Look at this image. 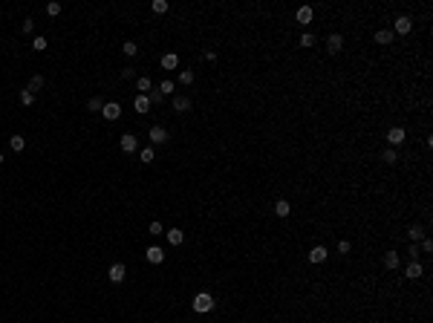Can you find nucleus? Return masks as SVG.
Segmentation results:
<instances>
[{
	"label": "nucleus",
	"instance_id": "nucleus-1",
	"mask_svg": "<svg viewBox=\"0 0 433 323\" xmlns=\"http://www.w3.org/2000/svg\"><path fill=\"white\" fill-rule=\"evenodd\" d=\"M216 309V300L211 291H196L194 294V300H191V312L194 315H208V312H214Z\"/></svg>",
	"mask_w": 433,
	"mask_h": 323
},
{
	"label": "nucleus",
	"instance_id": "nucleus-2",
	"mask_svg": "<svg viewBox=\"0 0 433 323\" xmlns=\"http://www.w3.org/2000/svg\"><path fill=\"white\" fill-rule=\"evenodd\" d=\"M413 23H416V18H413L410 12H399V15L393 18V26H390V29H393L396 38H410V35H413Z\"/></svg>",
	"mask_w": 433,
	"mask_h": 323
},
{
	"label": "nucleus",
	"instance_id": "nucleus-3",
	"mask_svg": "<svg viewBox=\"0 0 433 323\" xmlns=\"http://www.w3.org/2000/svg\"><path fill=\"white\" fill-rule=\"evenodd\" d=\"M384 141H387V147H393V150L404 147V144H407V127H404V124H393V127H387Z\"/></svg>",
	"mask_w": 433,
	"mask_h": 323
},
{
	"label": "nucleus",
	"instance_id": "nucleus-4",
	"mask_svg": "<svg viewBox=\"0 0 433 323\" xmlns=\"http://www.w3.org/2000/svg\"><path fill=\"white\" fill-rule=\"evenodd\" d=\"M344 46H346V35L338 32V29H332V32L324 38V49H326V55H341Z\"/></svg>",
	"mask_w": 433,
	"mask_h": 323
},
{
	"label": "nucleus",
	"instance_id": "nucleus-5",
	"mask_svg": "<svg viewBox=\"0 0 433 323\" xmlns=\"http://www.w3.org/2000/svg\"><path fill=\"white\" fill-rule=\"evenodd\" d=\"M370 40H372V46H378V49H390L399 38L393 35V29L390 26H381V29H375V32L370 35Z\"/></svg>",
	"mask_w": 433,
	"mask_h": 323
},
{
	"label": "nucleus",
	"instance_id": "nucleus-6",
	"mask_svg": "<svg viewBox=\"0 0 433 323\" xmlns=\"http://www.w3.org/2000/svg\"><path fill=\"white\" fill-rule=\"evenodd\" d=\"M381 268H384L387 274H396V271L402 268V254H399V248H387V251H381Z\"/></svg>",
	"mask_w": 433,
	"mask_h": 323
},
{
	"label": "nucleus",
	"instance_id": "nucleus-7",
	"mask_svg": "<svg viewBox=\"0 0 433 323\" xmlns=\"http://www.w3.org/2000/svg\"><path fill=\"white\" fill-rule=\"evenodd\" d=\"M292 20H295V26H301V29H309L312 20H315V9H312L309 3H303L301 9H295V12H292Z\"/></svg>",
	"mask_w": 433,
	"mask_h": 323
},
{
	"label": "nucleus",
	"instance_id": "nucleus-8",
	"mask_svg": "<svg viewBox=\"0 0 433 323\" xmlns=\"http://www.w3.org/2000/svg\"><path fill=\"white\" fill-rule=\"evenodd\" d=\"M326 260H329V245L326 242H318V245H312L306 251V262L309 265H324Z\"/></svg>",
	"mask_w": 433,
	"mask_h": 323
},
{
	"label": "nucleus",
	"instance_id": "nucleus-9",
	"mask_svg": "<svg viewBox=\"0 0 433 323\" xmlns=\"http://www.w3.org/2000/svg\"><path fill=\"white\" fill-rule=\"evenodd\" d=\"M425 274H428V271H425V265H422L419 260H410V262L404 265V280H407V283H419V280H425Z\"/></svg>",
	"mask_w": 433,
	"mask_h": 323
},
{
	"label": "nucleus",
	"instance_id": "nucleus-10",
	"mask_svg": "<svg viewBox=\"0 0 433 323\" xmlns=\"http://www.w3.org/2000/svg\"><path fill=\"white\" fill-rule=\"evenodd\" d=\"M378 162H381L384 167H399V164H402V153L393 150V147H381V150H378Z\"/></svg>",
	"mask_w": 433,
	"mask_h": 323
},
{
	"label": "nucleus",
	"instance_id": "nucleus-11",
	"mask_svg": "<svg viewBox=\"0 0 433 323\" xmlns=\"http://www.w3.org/2000/svg\"><path fill=\"white\" fill-rule=\"evenodd\" d=\"M404 237H407V242H422V240L428 237V222H413V225H407Z\"/></svg>",
	"mask_w": 433,
	"mask_h": 323
},
{
	"label": "nucleus",
	"instance_id": "nucleus-12",
	"mask_svg": "<svg viewBox=\"0 0 433 323\" xmlns=\"http://www.w3.org/2000/svg\"><path fill=\"white\" fill-rule=\"evenodd\" d=\"M272 214H275L278 220H289V217H292V202H289L286 196H278V199L272 202Z\"/></svg>",
	"mask_w": 433,
	"mask_h": 323
},
{
	"label": "nucleus",
	"instance_id": "nucleus-13",
	"mask_svg": "<svg viewBox=\"0 0 433 323\" xmlns=\"http://www.w3.org/2000/svg\"><path fill=\"white\" fill-rule=\"evenodd\" d=\"M101 119H104V121H119V119H122V104H119V101H104Z\"/></svg>",
	"mask_w": 433,
	"mask_h": 323
},
{
	"label": "nucleus",
	"instance_id": "nucleus-14",
	"mask_svg": "<svg viewBox=\"0 0 433 323\" xmlns=\"http://www.w3.org/2000/svg\"><path fill=\"white\" fill-rule=\"evenodd\" d=\"M107 280H110L113 286L124 283V280H127V265H124V262H113V265L107 268Z\"/></svg>",
	"mask_w": 433,
	"mask_h": 323
},
{
	"label": "nucleus",
	"instance_id": "nucleus-15",
	"mask_svg": "<svg viewBox=\"0 0 433 323\" xmlns=\"http://www.w3.org/2000/svg\"><path fill=\"white\" fill-rule=\"evenodd\" d=\"M318 46V35L309 32V29H303V32L298 35V49H303V52H312Z\"/></svg>",
	"mask_w": 433,
	"mask_h": 323
},
{
	"label": "nucleus",
	"instance_id": "nucleus-16",
	"mask_svg": "<svg viewBox=\"0 0 433 323\" xmlns=\"http://www.w3.org/2000/svg\"><path fill=\"white\" fill-rule=\"evenodd\" d=\"M119 147H122L124 153H136V150H139V139H136L133 133H122V136H119Z\"/></svg>",
	"mask_w": 433,
	"mask_h": 323
},
{
	"label": "nucleus",
	"instance_id": "nucleus-17",
	"mask_svg": "<svg viewBox=\"0 0 433 323\" xmlns=\"http://www.w3.org/2000/svg\"><path fill=\"white\" fill-rule=\"evenodd\" d=\"M148 139H151V144L156 147V144H165L171 136H168V130L162 127V124H153V127L148 130Z\"/></svg>",
	"mask_w": 433,
	"mask_h": 323
},
{
	"label": "nucleus",
	"instance_id": "nucleus-18",
	"mask_svg": "<svg viewBox=\"0 0 433 323\" xmlns=\"http://www.w3.org/2000/svg\"><path fill=\"white\" fill-rule=\"evenodd\" d=\"M165 240H168V245L179 248V245L185 242V231H182V228H168V231H165Z\"/></svg>",
	"mask_w": 433,
	"mask_h": 323
},
{
	"label": "nucleus",
	"instance_id": "nucleus-19",
	"mask_svg": "<svg viewBox=\"0 0 433 323\" xmlns=\"http://www.w3.org/2000/svg\"><path fill=\"white\" fill-rule=\"evenodd\" d=\"M165 257H168V254L162 251V245H151V248L145 251V260H148L151 265H162V262H165Z\"/></svg>",
	"mask_w": 433,
	"mask_h": 323
},
{
	"label": "nucleus",
	"instance_id": "nucleus-20",
	"mask_svg": "<svg viewBox=\"0 0 433 323\" xmlns=\"http://www.w3.org/2000/svg\"><path fill=\"white\" fill-rule=\"evenodd\" d=\"M133 110H136V116H148V113H151V101H148V96H136L133 98Z\"/></svg>",
	"mask_w": 433,
	"mask_h": 323
},
{
	"label": "nucleus",
	"instance_id": "nucleus-21",
	"mask_svg": "<svg viewBox=\"0 0 433 323\" xmlns=\"http://www.w3.org/2000/svg\"><path fill=\"white\" fill-rule=\"evenodd\" d=\"M43 87H46V78H43L41 72H35V75H32V78H29V84H26V90H29L32 96H35V93H41Z\"/></svg>",
	"mask_w": 433,
	"mask_h": 323
},
{
	"label": "nucleus",
	"instance_id": "nucleus-22",
	"mask_svg": "<svg viewBox=\"0 0 433 323\" xmlns=\"http://www.w3.org/2000/svg\"><path fill=\"white\" fill-rule=\"evenodd\" d=\"M171 104H173V110H176V113H188V110L194 107V101H191L188 96H173Z\"/></svg>",
	"mask_w": 433,
	"mask_h": 323
},
{
	"label": "nucleus",
	"instance_id": "nucleus-23",
	"mask_svg": "<svg viewBox=\"0 0 433 323\" xmlns=\"http://www.w3.org/2000/svg\"><path fill=\"white\" fill-rule=\"evenodd\" d=\"M136 90H139V96H148V93L153 90V81H151L148 75H139V78H136Z\"/></svg>",
	"mask_w": 433,
	"mask_h": 323
},
{
	"label": "nucleus",
	"instance_id": "nucleus-24",
	"mask_svg": "<svg viewBox=\"0 0 433 323\" xmlns=\"http://www.w3.org/2000/svg\"><path fill=\"white\" fill-rule=\"evenodd\" d=\"M9 147H12V153H23V147H26V139H23L21 133H15V136H9Z\"/></svg>",
	"mask_w": 433,
	"mask_h": 323
},
{
	"label": "nucleus",
	"instance_id": "nucleus-25",
	"mask_svg": "<svg viewBox=\"0 0 433 323\" xmlns=\"http://www.w3.org/2000/svg\"><path fill=\"white\" fill-rule=\"evenodd\" d=\"M179 66V55L176 52H165L162 55V69H176Z\"/></svg>",
	"mask_w": 433,
	"mask_h": 323
},
{
	"label": "nucleus",
	"instance_id": "nucleus-26",
	"mask_svg": "<svg viewBox=\"0 0 433 323\" xmlns=\"http://www.w3.org/2000/svg\"><path fill=\"white\" fill-rule=\"evenodd\" d=\"M335 248H338V254H341V257H349V254H352V242H349L346 237H341V240H335Z\"/></svg>",
	"mask_w": 433,
	"mask_h": 323
},
{
	"label": "nucleus",
	"instance_id": "nucleus-27",
	"mask_svg": "<svg viewBox=\"0 0 433 323\" xmlns=\"http://www.w3.org/2000/svg\"><path fill=\"white\" fill-rule=\"evenodd\" d=\"M122 52L127 55V58H136V55H139V43H136V40H124Z\"/></svg>",
	"mask_w": 433,
	"mask_h": 323
},
{
	"label": "nucleus",
	"instance_id": "nucleus-28",
	"mask_svg": "<svg viewBox=\"0 0 433 323\" xmlns=\"http://www.w3.org/2000/svg\"><path fill=\"white\" fill-rule=\"evenodd\" d=\"M196 81V75H194V69H179V84L182 87H191Z\"/></svg>",
	"mask_w": 433,
	"mask_h": 323
},
{
	"label": "nucleus",
	"instance_id": "nucleus-29",
	"mask_svg": "<svg viewBox=\"0 0 433 323\" xmlns=\"http://www.w3.org/2000/svg\"><path fill=\"white\" fill-rule=\"evenodd\" d=\"M168 9H171L168 0H153V3H151V12H153V15H165Z\"/></svg>",
	"mask_w": 433,
	"mask_h": 323
},
{
	"label": "nucleus",
	"instance_id": "nucleus-30",
	"mask_svg": "<svg viewBox=\"0 0 433 323\" xmlns=\"http://www.w3.org/2000/svg\"><path fill=\"white\" fill-rule=\"evenodd\" d=\"M61 12H64V6L58 0H49V3H46V15H49V18H58Z\"/></svg>",
	"mask_w": 433,
	"mask_h": 323
},
{
	"label": "nucleus",
	"instance_id": "nucleus-31",
	"mask_svg": "<svg viewBox=\"0 0 433 323\" xmlns=\"http://www.w3.org/2000/svg\"><path fill=\"white\" fill-rule=\"evenodd\" d=\"M101 107H104V98L101 96H93L87 101V110H90V113H101Z\"/></svg>",
	"mask_w": 433,
	"mask_h": 323
},
{
	"label": "nucleus",
	"instance_id": "nucleus-32",
	"mask_svg": "<svg viewBox=\"0 0 433 323\" xmlns=\"http://www.w3.org/2000/svg\"><path fill=\"white\" fill-rule=\"evenodd\" d=\"M18 101H21V107H32V104H35V96H32L26 87H23V90H21V96H18Z\"/></svg>",
	"mask_w": 433,
	"mask_h": 323
},
{
	"label": "nucleus",
	"instance_id": "nucleus-33",
	"mask_svg": "<svg viewBox=\"0 0 433 323\" xmlns=\"http://www.w3.org/2000/svg\"><path fill=\"white\" fill-rule=\"evenodd\" d=\"M32 49H35V52H46V38H43V35H35V38H32Z\"/></svg>",
	"mask_w": 433,
	"mask_h": 323
},
{
	"label": "nucleus",
	"instance_id": "nucleus-34",
	"mask_svg": "<svg viewBox=\"0 0 433 323\" xmlns=\"http://www.w3.org/2000/svg\"><path fill=\"white\" fill-rule=\"evenodd\" d=\"M139 159H142V164H151V162L156 159V150H153V147H142V153H139Z\"/></svg>",
	"mask_w": 433,
	"mask_h": 323
},
{
	"label": "nucleus",
	"instance_id": "nucleus-35",
	"mask_svg": "<svg viewBox=\"0 0 433 323\" xmlns=\"http://www.w3.org/2000/svg\"><path fill=\"white\" fill-rule=\"evenodd\" d=\"M404 254L410 260H419L422 257V251H419V242H407V248H404Z\"/></svg>",
	"mask_w": 433,
	"mask_h": 323
},
{
	"label": "nucleus",
	"instance_id": "nucleus-36",
	"mask_svg": "<svg viewBox=\"0 0 433 323\" xmlns=\"http://www.w3.org/2000/svg\"><path fill=\"white\" fill-rule=\"evenodd\" d=\"M148 234H151V237H162V234H165V228H162V222H159V220H153V222L148 225Z\"/></svg>",
	"mask_w": 433,
	"mask_h": 323
},
{
	"label": "nucleus",
	"instance_id": "nucleus-37",
	"mask_svg": "<svg viewBox=\"0 0 433 323\" xmlns=\"http://www.w3.org/2000/svg\"><path fill=\"white\" fill-rule=\"evenodd\" d=\"M419 251H422V254H433V240L431 237H425V240L419 242Z\"/></svg>",
	"mask_w": 433,
	"mask_h": 323
},
{
	"label": "nucleus",
	"instance_id": "nucleus-38",
	"mask_svg": "<svg viewBox=\"0 0 433 323\" xmlns=\"http://www.w3.org/2000/svg\"><path fill=\"white\" fill-rule=\"evenodd\" d=\"M162 93H159V87H156V90H151V93H148V101H151V107H156V104H162Z\"/></svg>",
	"mask_w": 433,
	"mask_h": 323
},
{
	"label": "nucleus",
	"instance_id": "nucleus-39",
	"mask_svg": "<svg viewBox=\"0 0 433 323\" xmlns=\"http://www.w3.org/2000/svg\"><path fill=\"white\" fill-rule=\"evenodd\" d=\"M159 93H162V96H171V93H173V81H168V78H165V81L159 84Z\"/></svg>",
	"mask_w": 433,
	"mask_h": 323
},
{
	"label": "nucleus",
	"instance_id": "nucleus-40",
	"mask_svg": "<svg viewBox=\"0 0 433 323\" xmlns=\"http://www.w3.org/2000/svg\"><path fill=\"white\" fill-rule=\"evenodd\" d=\"M32 29H35V20H32V18H26V20L21 23V35H32Z\"/></svg>",
	"mask_w": 433,
	"mask_h": 323
},
{
	"label": "nucleus",
	"instance_id": "nucleus-41",
	"mask_svg": "<svg viewBox=\"0 0 433 323\" xmlns=\"http://www.w3.org/2000/svg\"><path fill=\"white\" fill-rule=\"evenodd\" d=\"M202 58H205L208 64H216V58H219V55H216V49H205V52H202Z\"/></svg>",
	"mask_w": 433,
	"mask_h": 323
},
{
	"label": "nucleus",
	"instance_id": "nucleus-42",
	"mask_svg": "<svg viewBox=\"0 0 433 323\" xmlns=\"http://www.w3.org/2000/svg\"><path fill=\"white\" fill-rule=\"evenodd\" d=\"M122 78H124V81L136 78V69H133V66H122Z\"/></svg>",
	"mask_w": 433,
	"mask_h": 323
},
{
	"label": "nucleus",
	"instance_id": "nucleus-43",
	"mask_svg": "<svg viewBox=\"0 0 433 323\" xmlns=\"http://www.w3.org/2000/svg\"><path fill=\"white\" fill-rule=\"evenodd\" d=\"M3 162H6V159H3V153H0V164H3Z\"/></svg>",
	"mask_w": 433,
	"mask_h": 323
}]
</instances>
